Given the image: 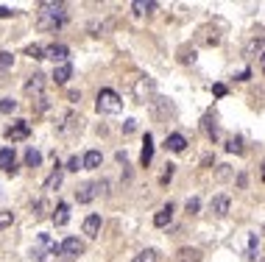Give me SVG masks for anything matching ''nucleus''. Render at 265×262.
<instances>
[{"label": "nucleus", "instance_id": "obj_11", "mask_svg": "<svg viewBox=\"0 0 265 262\" xmlns=\"http://www.w3.org/2000/svg\"><path fill=\"white\" fill-rule=\"evenodd\" d=\"M170 220H173V204L168 201V204H165L162 209H159L156 215H154V226H156V229H165V226H168Z\"/></svg>", "mask_w": 265, "mask_h": 262}, {"label": "nucleus", "instance_id": "obj_21", "mask_svg": "<svg viewBox=\"0 0 265 262\" xmlns=\"http://www.w3.org/2000/svg\"><path fill=\"white\" fill-rule=\"evenodd\" d=\"M201 128H204V134H207L209 140H218V123H215V117H212V115H207L201 120Z\"/></svg>", "mask_w": 265, "mask_h": 262}, {"label": "nucleus", "instance_id": "obj_38", "mask_svg": "<svg viewBox=\"0 0 265 262\" xmlns=\"http://www.w3.org/2000/svg\"><path fill=\"white\" fill-rule=\"evenodd\" d=\"M212 92H215L218 98H223V95H226V87H223V84H215V87H212Z\"/></svg>", "mask_w": 265, "mask_h": 262}, {"label": "nucleus", "instance_id": "obj_2", "mask_svg": "<svg viewBox=\"0 0 265 262\" xmlns=\"http://www.w3.org/2000/svg\"><path fill=\"white\" fill-rule=\"evenodd\" d=\"M95 106H98L101 115H117V112L123 109V100H120V95H117L115 89H101Z\"/></svg>", "mask_w": 265, "mask_h": 262}, {"label": "nucleus", "instance_id": "obj_33", "mask_svg": "<svg viewBox=\"0 0 265 262\" xmlns=\"http://www.w3.org/2000/svg\"><path fill=\"white\" fill-rule=\"evenodd\" d=\"M198 209H201V201H198L196 195H193V198H187V212H190V215H198Z\"/></svg>", "mask_w": 265, "mask_h": 262}, {"label": "nucleus", "instance_id": "obj_32", "mask_svg": "<svg viewBox=\"0 0 265 262\" xmlns=\"http://www.w3.org/2000/svg\"><path fill=\"white\" fill-rule=\"evenodd\" d=\"M257 248H260V237L251 234V240H249V259H257Z\"/></svg>", "mask_w": 265, "mask_h": 262}, {"label": "nucleus", "instance_id": "obj_1", "mask_svg": "<svg viewBox=\"0 0 265 262\" xmlns=\"http://www.w3.org/2000/svg\"><path fill=\"white\" fill-rule=\"evenodd\" d=\"M67 20V6L64 3H39L37 25L39 31H59Z\"/></svg>", "mask_w": 265, "mask_h": 262}, {"label": "nucleus", "instance_id": "obj_30", "mask_svg": "<svg viewBox=\"0 0 265 262\" xmlns=\"http://www.w3.org/2000/svg\"><path fill=\"white\" fill-rule=\"evenodd\" d=\"M11 64H14V56L9 50H0V70H9Z\"/></svg>", "mask_w": 265, "mask_h": 262}, {"label": "nucleus", "instance_id": "obj_35", "mask_svg": "<svg viewBox=\"0 0 265 262\" xmlns=\"http://www.w3.org/2000/svg\"><path fill=\"white\" fill-rule=\"evenodd\" d=\"M45 109H48V98L45 95L42 98H34V112H45Z\"/></svg>", "mask_w": 265, "mask_h": 262}, {"label": "nucleus", "instance_id": "obj_8", "mask_svg": "<svg viewBox=\"0 0 265 262\" xmlns=\"http://www.w3.org/2000/svg\"><path fill=\"white\" fill-rule=\"evenodd\" d=\"M45 59H53L56 64H67L70 47L67 45H50V47H45Z\"/></svg>", "mask_w": 265, "mask_h": 262}, {"label": "nucleus", "instance_id": "obj_4", "mask_svg": "<svg viewBox=\"0 0 265 262\" xmlns=\"http://www.w3.org/2000/svg\"><path fill=\"white\" fill-rule=\"evenodd\" d=\"M81 123H84V120H81V115H75V112H67V115H62V123H59V126H56V131H59V134H78V131H81Z\"/></svg>", "mask_w": 265, "mask_h": 262}, {"label": "nucleus", "instance_id": "obj_15", "mask_svg": "<svg viewBox=\"0 0 265 262\" xmlns=\"http://www.w3.org/2000/svg\"><path fill=\"white\" fill-rule=\"evenodd\" d=\"M98 231H101V215H87L84 218V234L98 237Z\"/></svg>", "mask_w": 265, "mask_h": 262}, {"label": "nucleus", "instance_id": "obj_7", "mask_svg": "<svg viewBox=\"0 0 265 262\" xmlns=\"http://www.w3.org/2000/svg\"><path fill=\"white\" fill-rule=\"evenodd\" d=\"M42 92H45V75L34 73L31 78H28V84H25V95L28 98H42Z\"/></svg>", "mask_w": 265, "mask_h": 262}, {"label": "nucleus", "instance_id": "obj_34", "mask_svg": "<svg viewBox=\"0 0 265 262\" xmlns=\"http://www.w3.org/2000/svg\"><path fill=\"white\" fill-rule=\"evenodd\" d=\"M64 170H70V173H78V170H84L81 168V159L78 156H70V162H67V168Z\"/></svg>", "mask_w": 265, "mask_h": 262}, {"label": "nucleus", "instance_id": "obj_37", "mask_svg": "<svg viewBox=\"0 0 265 262\" xmlns=\"http://www.w3.org/2000/svg\"><path fill=\"white\" fill-rule=\"evenodd\" d=\"M170 178H173V165H165V173H162V178H159V181H162V184H168Z\"/></svg>", "mask_w": 265, "mask_h": 262}, {"label": "nucleus", "instance_id": "obj_3", "mask_svg": "<svg viewBox=\"0 0 265 262\" xmlns=\"http://www.w3.org/2000/svg\"><path fill=\"white\" fill-rule=\"evenodd\" d=\"M98 195H109V181H90V184L75 190V201H78V204H90Z\"/></svg>", "mask_w": 265, "mask_h": 262}, {"label": "nucleus", "instance_id": "obj_29", "mask_svg": "<svg viewBox=\"0 0 265 262\" xmlns=\"http://www.w3.org/2000/svg\"><path fill=\"white\" fill-rule=\"evenodd\" d=\"M0 112H3V115H11V112H17V100L3 98V100H0Z\"/></svg>", "mask_w": 265, "mask_h": 262}, {"label": "nucleus", "instance_id": "obj_12", "mask_svg": "<svg viewBox=\"0 0 265 262\" xmlns=\"http://www.w3.org/2000/svg\"><path fill=\"white\" fill-rule=\"evenodd\" d=\"M151 159H154V137L145 134V140H143V153H140V165H143V168H148Z\"/></svg>", "mask_w": 265, "mask_h": 262}, {"label": "nucleus", "instance_id": "obj_20", "mask_svg": "<svg viewBox=\"0 0 265 262\" xmlns=\"http://www.w3.org/2000/svg\"><path fill=\"white\" fill-rule=\"evenodd\" d=\"M62 178H64V170L59 168V162H56V170L45 178V190H59V187H62Z\"/></svg>", "mask_w": 265, "mask_h": 262}, {"label": "nucleus", "instance_id": "obj_14", "mask_svg": "<svg viewBox=\"0 0 265 262\" xmlns=\"http://www.w3.org/2000/svg\"><path fill=\"white\" fill-rule=\"evenodd\" d=\"M73 78V64H59L56 70H53V81H56V84H67V81Z\"/></svg>", "mask_w": 265, "mask_h": 262}, {"label": "nucleus", "instance_id": "obj_19", "mask_svg": "<svg viewBox=\"0 0 265 262\" xmlns=\"http://www.w3.org/2000/svg\"><path fill=\"white\" fill-rule=\"evenodd\" d=\"M67 220H70V206L62 201V204H56V209H53V223H56V226H64Z\"/></svg>", "mask_w": 265, "mask_h": 262}, {"label": "nucleus", "instance_id": "obj_27", "mask_svg": "<svg viewBox=\"0 0 265 262\" xmlns=\"http://www.w3.org/2000/svg\"><path fill=\"white\" fill-rule=\"evenodd\" d=\"M254 53H257V56L262 53V37L251 39V42H249V47H246V56H254Z\"/></svg>", "mask_w": 265, "mask_h": 262}, {"label": "nucleus", "instance_id": "obj_28", "mask_svg": "<svg viewBox=\"0 0 265 262\" xmlns=\"http://www.w3.org/2000/svg\"><path fill=\"white\" fill-rule=\"evenodd\" d=\"M25 56H31V59H45V47H42V45H28V47H25Z\"/></svg>", "mask_w": 265, "mask_h": 262}, {"label": "nucleus", "instance_id": "obj_31", "mask_svg": "<svg viewBox=\"0 0 265 262\" xmlns=\"http://www.w3.org/2000/svg\"><path fill=\"white\" fill-rule=\"evenodd\" d=\"M11 223H14V212L0 209V229H6V226H11Z\"/></svg>", "mask_w": 265, "mask_h": 262}, {"label": "nucleus", "instance_id": "obj_17", "mask_svg": "<svg viewBox=\"0 0 265 262\" xmlns=\"http://www.w3.org/2000/svg\"><path fill=\"white\" fill-rule=\"evenodd\" d=\"M165 148H168V151H173V153H181L187 148V140L181 134H170L168 140H165Z\"/></svg>", "mask_w": 265, "mask_h": 262}, {"label": "nucleus", "instance_id": "obj_22", "mask_svg": "<svg viewBox=\"0 0 265 262\" xmlns=\"http://www.w3.org/2000/svg\"><path fill=\"white\" fill-rule=\"evenodd\" d=\"M137 14H151V11H156V3L154 0H134V6H131Z\"/></svg>", "mask_w": 265, "mask_h": 262}, {"label": "nucleus", "instance_id": "obj_16", "mask_svg": "<svg viewBox=\"0 0 265 262\" xmlns=\"http://www.w3.org/2000/svg\"><path fill=\"white\" fill-rule=\"evenodd\" d=\"M14 168V145H9V148H0V170H9Z\"/></svg>", "mask_w": 265, "mask_h": 262}, {"label": "nucleus", "instance_id": "obj_9", "mask_svg": "<svg viewBox=\"0 0 265 262\" xmlns=\"http://www.w3.org/2000/svg\"><path fill=\"white\" fill-rule=\"evenodd\" d=\"M59 248H62L64 257H81V254H84V243H81L78 237H67Z\"/></svg>", "mask_w": 265, "mask_h": 262}, {"label": "nucleus", "instance_id": "obj_41", "mask_svg": "<svg viewBox=\"0 0 265 262\" xmlns=\"http://www.w3.org/2000/svg\"><path fill=\"white\" fill-rule=\"evenodd\" d=\"M70 100H81V92H78V89H70Z\"/></svg>", "mask_w": 265, "mask_h": 262}, {"label": "nucleus", "instance_id": "obj_36", "mask_svg": "<svg viewBox=\"0 0 265 262\" xmlns=\"http://www.w3.org/2000/svg\"><path fill=\"white\" fill-rule=\"evenodd\" d=\"M34 218H45V201H37V204H34Z\"/></svg>", "mask_w": 265, "mask_h": 262}, {"label": "nucleus", "instance_id": "obj_23", "mask_svg": "<svg viewBox=\"0 0 265 262\" xmlns=\"http://www.w3.org/2000/svg\"><path fill=\"white\" fill-rule=\"evenodd\" d=\"M25 165L28 168H39V165H42V153H39L37 148H28L25 151Z\"/></svg>", "mask_w": 265, "mask_h": 262}, {"label": "nucleus", "instance_id": "obj_25", "mask_svg": "<svg viewBox=\"0 0 265 262\" xmlns=\"http://www.w3.org/2000/svg\"><path fill=\"white\" fill-rule=\"evenodd\" d=\"M134 262H159V251L156 248H145V251H140Z\"/></svg>", "mask_w": 265, "mask_h": 262}, {"label": "nucleus", "instance_id": "obj_24", "mask_svg": "<svg viewBox=\"0 0 265 262\" xmlns=\"http://www.w3.org/2000/svg\"><path fill=\"white\" fill-rule=\"evenodd\" d=\"M179 262H201V251H196V248H181Z\"/></svg>", "mask_w": 265, "mask_h": 262}, {"label": "nucleus", "instance_id": "obj_18", "mask_svg": "<svg viewBox=\"0 0 265 262\" xmlns=\"http://www.w3.org/2000/svg\"><path fill=\"white\" fill-rule=\"evenodd\" d=\"M154 92V81L151 78H140L137 87H134V95H137V100H145V95Z\"/></svg>", "mask_w": 265, "mask_h": 262}, {"label": "nucleus", "instance_id": "obj_26", "mask_svg": "<svg viewBox=\"0 0 265 262\" xmlns=\"http://www.w3.org/2000/svg\"><path fill=\"white\" fill-rule=\"evenodd\" d=\"M226 151H229V153H243V137H229Z\"/></svg>", "mask_w": 265, "mask_h": 262}, {"label": "nucleus", "instance_id": "obj_40", "mask_svg": "<svg viewBox=\"0 0 265 262\" xmlns=\"http://www.w3.org/2000/svg\"><path fill=\"white\" fill-rule=\"evenodd\" d=\"M123 131H126V134H131V131H134V120H126V126H123Z\"/></svg>", "mask_w": 265, "mask_h": 262}, {"label": "nucleus", "instance_id": "obj_13", "mask_svg": "<svg viewBox=\"0 0 265 262\" xmlns=\"http://www.w3.org/2000/svg\"><path fill=\"white\" fill-rule=\"evenodd\" d=\"M101 162H103L101 151H87L84 159H81V168H84V170H95V168H101Z\"/></svg>", "mask_w": 265, "mask_h": 262}, {"label": "nucleus", "instance_id": "obj_6", "mask_svg": "<svg viewBox=\"0 0 265 262\" xmlns=\"http://www.w3.org/2000/svg\"><path fill=\"white\" fill-rule=\"evenodd\" d=\"M53 246H56V243L50 240V234H39V237H37V246L31 248V257L37 259V262H42V259L53 251Z\"/></svg>", "mask_w": 265, "mask_h": 262}, {"label": "nucleus", "instance_id": "obj_10", "mask_svg": "<svg viewBox=\"0 0 265 262\" xmlns=\"http://www.w3.org/2000/svg\"><path fill=\"white\" fill-rule=\"evenodd\" d=\"M229 204H232V201H229V195H215V198H212V204H209V212L215 218H226L229 215Z\"/></svg>", "mask_w": 265, "mask_h": 262}, {"label": "nucleus", "instance_id": "obj_5", "mask_svg": "<svg viewBox=\"0 0 265 262\" xmlns=\"http://www.w3.org/2000/svg\"><path fill=\"white\" fill-rule=\"evenodd\" d=\"M28 134H31V126H28L25 120H14L9 128H6V140L9 142H20V140H28Z\"/></svg>", "mask_w": 265, "mask_h": 262}, {"label": "nucleus", "instance_id": "obj_39", "mask_svg": "<svg viewBox=\"0 0 265 262\" xmlns=\"http://www.w3.org/2000/svg\"><path fill=\"white\" fill-rule=\"evenodd\" d=\"M11 14H14V11H11L9 6H0V17H11Z\"/></svg>", "mask_w": 265, "mask_h": 262}]
</instances>
